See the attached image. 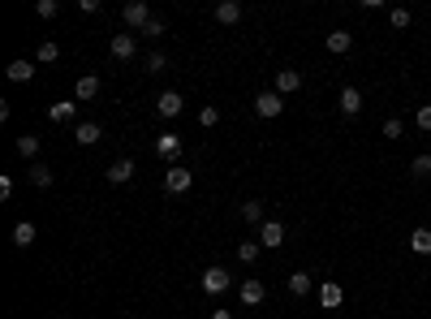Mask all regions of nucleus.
<instances>
[{
	"instance_id": "32",
	"label": "nucleus",
	"mask_w": 431,
	"mask_h": 319,
	"mask_svg": "<svg viewBox=\"0 0 431 319\" xmlns=\"http://www.w3.org/2000/svg\"><path fill=\"white\" fill-rule=\"evenodd\" d=\"M143 35H147V39H164V35H168V27H164V22H160V17H151Z\"/></svg>"
},
{
	"instance_id": "12",
	"label": "nucleus",
	"mask_w": 431,
	"mask_h": 319,
	"mask_svg": "<svg viewBox=\"0 0 431 319\" xmlns=\"http://www.w3.org/2000/svg\"><path fill=\"white\" fill-rule=\"evenodd\" d=\"M337 108H341L345 117H358V112H363V91H358V87H345L341 100H337Z\"/></svg>"
},
{
	"instance_id": "17",
	"label": "nucleus",
	"mask_w": 431,
	"mask_h": 319,
	"mask_svg": "<svg viewBox=\"0 0 431 319\" xmlns=\"http://www.w3.org/2000/svg\"><path fill=\"white\" fill-rule=\"evenodd\" d=\"M323 47H328V52H333V57H345L349 47H353V35H349V31H333V35L323 39Z\"/></svg>"
},
{
	"instance_id": "15",
	"label": "nucleus",
	"mask_w": 431,
	"mask_h": 319,
	"mask_svg": "<svg viewBox=\"0 0 431 319\" xmlns=\"http://www.w3.org/2000/svg\"><path fill=\"white\" fill-rule=\"evenodd\" d=\"M263 298H268V289H263V281H259V276L242 281V302H246V306H259Z\"/></svg>"
},
{
	"instance_id": "19",
	"label": "nucleus",
	"mask_w": 431,
	"mask_h": 319,
	"mask_svg": "<svg viewBox=\"0 0 431 319\" xmlns=\"http://www.w3.org/2000/svg\"><path fill=\"white\" fill-rule=\"evenodd\" d=\"M311 289H315V276H311V272H302V267H298V272L289 276V293H293V298H307Z\"/></svg>"
},
{
	"instance_id": "34",
	"label": "nucleus",
	"mask_w": 431,
	"mask_h": 319,
	"mask_svg": "<svg viewBox=\"0 0 431 319\" xmlns=\"http://www.w3.org/2000/svg\"><path fill=\"white\" fill-rule=\"evenodd\" d=\"M414 126H418V130H431V104H423V108L414 112Z\"/></svg>"
},
{
	"instance_id": "6",
	"label": "nucleus",
	"mask_w": 431,
	"mask_h": 319,
	"mask_svg": "<svg viewBox=\"0 0 431 319\" xmlns=\"http://www.w3.org/2000/svg\"><path fill=\"white\" fill-rule=\"evenodd\" d=\"M108 52L117 57V61H134L138 57V39L125 31V35H112V43H108Z\"/></svg>"
},
{
	"instance_id": "26",
	"label": "nucleus",
	"mask_w": 431,
	"mask_h": 319,
	"mask_svg": "<svg viewBox=\"0 0 431 319\" xmlns=\"http://www.w3.org/2000/svg\"><path fill=\"white\" fill-rule=\"evenodd\" d=\"M198 126H203V130H216V126H220V108L203 104V108H198Z\"/></svg>"
},
{
	"instance_id": "8",
	"label": "nucleus",
	"mask_w": 431,
	"mask_h": 319,
	"mask_svg": "<svg viewBox=\"0 0 431 319\" xmlns=\"http://www.w3.org/2000/svg\"><path fill=\"white\" fill-rule=\"evenodd\" d=\"M302 91V69H276V95Z\"/></svg>"
},
{
	"instance_id": "20",
	"label": "nucleus",
	"mask_w": 431,
	"mask_h": 319,
	"mask_svg": "<svg viewBox=\"0 0 431 319\" xmlns=\"http://www.w3.org/2000/svg\"><path fill=\"white\" fill-rule=\"evenodd\" d=\"M13 246H17V251L35 246V225H31V220H22V225H13Z\"/></svg>"
},
{
	"instance_id": "29",
	"label": "nucleus",
	"mask_w": 431,
	"mask_h": 319,
	"mask_svg": "<svg viewBox=\"0 0 431 319\" xmlns=\"http://www.w3.org/2000/svg\"><path fill=\"white\" fill-rule=\"evenodd\" d=\"M410 173H414V177H431V156H427V151L410 160Z\"/></svg>"
},
{
	"instance_id": "30",
	"label": "nucleus",
	"mask_w": 431,
	"mask_h": 319,
	"mask_svg": "<svg viewBox=\"0 0 431 319\" xmlns=\"http://www.w3.org/2000/svg\"><path fill=\"white\" fill-rule=\"evenodd\" d=\"M388 22H393L397 31H405V27L414 22V13H410V9H388Z\"/></svg>"
},
{
	"instance_id": "11",
	"label": "nucleus",
	"mask_w": 431,
	"mask_h": 319,
	"mask_svg": "<svg viewBox=\"0 0 431 319\" xmlns=\"http://www.w3.org/2000/svg\"><path fill=\"white\" fill-rule=\"evenodd\" d=\"M95 95H99V73H82L78 87H73V100L87 104V100H95Z\"/></svg>"
},
{
	"instance_id": "3",
	"label": "nucleus",
	"mask_w": 431,
	"mask_h": 319,
	"mask_svg": "<svg viewBox=\"0 0 431 319\" xmlns=\"http://www.w3.org/2000/svg\"><path fill=\"white\" fill-rule=\"evenodd\" d=\"M190 186H194V173H190L186 164H173L168 173H164V190H168V194H186Z\"/></svg>"
},
{
	"instance_id": "18",
	"label": "nucleus",
	"mask_w": 431,
	"mask_h": 319,
	"mask_svg": "<svg viewBox=\"0 0 431 319\" xmlns=\"http://www.w3.org/2000/svg\"><path fill=\"white\" fill-rule=\"evenodd\" d=\"M216 22L238 27V22H242V5H238V0H220V5H216Z\"/></svg>"
},
{
	"instance_id": "10",
	"label": "nucleus",
	"mask_w": 431,
	"mask_h": 319,
	"mask_svg": "<svg viewBox=\"0 0 431 319\" xmlns=\"http://www.w3.org/2000/svg\"><path fill=\"white\" fill-rule=\"evenodd\" d=\"M99 138H104V130H99L95 121H78V126H73V142L78 147H95Z\"/></svg>"
},
{
	"instance_id": "21",
	"label": "nucleus",
	"mask_w": 431,
	"mask_h": 319,
	"mask_svg": "<svg viewBox=\"0 0 431 319\" xmlns=\"http://www.w3.org/2000/svg\"><path fill=\"white\" fill-rule=\"evenodd\" d=\"M5 73H9V82H31V78H35V65H31V61H13Z\"/></svg>"
},
{
	"instance_id": "25",
	"label": "nucleus",
	"mask_w": 431,
	"mask_h": 319,
	"mask_svg": "<svg viewBox=\"0 0 431 319\" xmlns=\"http://www.w3.org/2000/svg\"><path fill=\"white\" fill-rule=\"evenodd\" d=\"M35 57H39L43 65H52V61H61V43H52V39H43V43H39V52H35Z\"/></svg>"
},
{
	"instance_id": "13",
	"label": "nucleus",
	"mask_w": 431,
	"mask_h": 319,
	"mask_svg": "<svg viewBox=\"0 0 431 319\" xmlns=\"http://www.w3.org/2000/svg\"><path fill=\"white\" fill-rule=\"evenodd\" d=\"M156 156L160 160H177L182 156V134H160L156 138Z\"/></svg>"
},
{
	"instance_id": "4",
	"label": "nucleus",
	"mask_w": 431,
	"mask_h": 319,
	"mask_svg": "<svg viewBox=\"0 0 431 319\" xmlns=\"http://www.w3.org/2000/svg\"><path fill=\"white\" fill-rule=\"evenodd\" d=\"M255 112H259L263 121L281 117V112H285V95H276V91H263V95H255Z\"/></svg>"
},
{
	"instance_id": "23",
	"label": "nucleus",
	"mask_w": 431,
	"mask_h": 319,
	"mask_svg": "<svg viewBox=\"0 0 431 319\" xmlns=\"http://www.w3.org/2000/svg\"><path fill=\"white\" fill-rule=\"evenodd\" d=\"M410 251L414 255H431V229H414L410 233Z\"/></svg>"
},
{
	"instance_id": "27",
	"label": "nucleus",
	"mask_w": 431,
	"mask_h": 319,
	"mask_svg": "<svg viewBox=\"0 0 431 319\" xmlns=\"http://www.w3.org/2000/svg\"><path fill=\"white\" fill-rule=\"evenodd\" d=\"M17 156L35 160V156H39V138H35V134H22V138H17Z\"/></svg>"
},
{
	"instance_id": "22",
	"label": "nucleus",
	"mask_w": 431,
	"mask_h": 319,
	"mask_svg": "<svg viewBox=\"0 0 431 319\" xmlns=\"http://www.w3.org/2000/svg\"><path fill=\"white\" fill-rule=\"evenodd\" d=\"M242 220H250V225H263V220H268L263 203H259V199H246V203H242Z\"/></svg>"
},
{
	"instance_id": "16",
	"label": "nucleus",
	"mask_w": 431,
	"mask_h": 319,
	"mask_svg": "<svg viewBox=\"0 0 431 319\" xmlns=\"http://www.w3.org/2000/svg\"><path fill=\"white\" fill-rule=\"evenodd\" d=\"M156 108H160V117H182V108H186V100L177 91H164L160 100H156Z\"/></svg>"
},
{
	"instance_id": "24",
	"label": "nucleus",
	"mask_w": 431,
	"mask_h": 319,
	"mask_svg": "<svg viewBox=\"0 0 431 319\" xmlns=\"http://www.w3.org/2000/svg\"><path fill=\"white\" fill-rule=\"evenodd\" d=\"M57 177H52V168H48V164H31V186H39V190H48V186H52Z\"/></svg>"
},
{
	"instance_id": "33",
	"label": "nucleus",
	"mask_w": 431,
	"mask_h": 319,
	"mask_svg": "<svg viewBox=\"0 0 431 319\" xmlns=\"http://www.w3.org/2000/svg\"><path fill=\"white\" fill-rule=\"evenodd\" d=\"M35 13H39V17H57V13H61V5H57V0H39Z\"/></svg>"
},
{
	"instance_id": "5",
	"label": "nucleus",
	"mask_w": 431,
	"mask_h": 319,
	"mask_svg": "<svg viewBox=\"0 0 431 319\" xmlns=\"http://www.w3.org/2000/svg\"><path fill=\"white\" fill-rule=\"evenodd\" d=\"M259 246H268V251H276V246H285V225H281V220H263V225H259Z\"/></svg>"
},
{
	"instance_id": "7",
	"label": "nucleus",
	"mask_w": 431,
	"mask_h": 319,
	"mask_svg": "<svg viewBox=\"0 0 431 319\" xmlns=\"http://www.w3.org/2000/svg\"><path fill=\"white\" fill-rule=\"evenodd\" d=\"M341 302H345V289H341L337 281H323V285H319V306H323V311H337Z\"/></svg>"
},
{
	"instance_id": "2",
	"label": "nucleus",
	"mask_w": 431,
	"mask_h": 319,
	"mask_svg": "<svg viewBox=\"0 0 431 319\" xmlns=\"http://www.w3.org/2000/svg\"><path fill=\"white\" fill-rule=\"evenodd\" d=\"M203 293H212V298H216V293H224V289H229L233 285V276H229V267H220V263H212L207 267V272H203Z\"/></svg>"
},
{
	"instance_id": "31",
	"label": "nucleus",
	"mask_w": 431,
	"mask_h": 319,
	"mask_svg": "<svg viewBox=\"0 0 431 319\" xmlns=\"http://www.w3.org/2000/svg\"><path fill=\"white\" fill-rule=\"evenodd\" d=\"M164 69H168V57H164V52H151V57H147V73H164Z\"/></svg>"
},
{
	"instance_id": "9",
	"label": "nucleus",
	"mask_w": 431,
	"mask_h": 319,
	"mask_svg": "<svg viewBox=\"0 0 431 319\" xmlns=\"http://www.w3.org/2000/svg\"><path fill=\"white\" fill-rule=\"evenodd\" d=\"M134 173H138V168H134V160H112L104 177H108L112 186H125V181H134Z\"/></svg>"
},
{
	"instance_id": "36",
	"label": "nucleus",
	"mask_w": 431,
	"mask_h": 319,
	"mask_svg": "<svg viewBox=\"0 0 431 319\" xmlns=\"http://www.w3.org/2000/svg\"><path fill=\"white\" fill-rule=\"evenodd\" d=\"M212 319H233V311H212Z\"/></svg>"
},
{
	"instance_id": "28",
	"label": "nucleus",
	"mask_w": 431,
	"mask_h": 319,
	"mask_svg": "<svg viewBox=\"0 0 431 319\" xmlns=\"http://www.w3.org/2000/svg\"><path fill=\"white\" fill-rule=\"evenodd\" d=\"M259 251H263L259 242H238V259H242V263H255V259H259Z\"/></svg>"
},
{
	"instance_id": "14",
	"label": "nucleus",
	"mask_w": 431,
	"mask_h": 319,
	"mask_svg": "<svg viewBox=\"0 0 431 319\" xmlns=\"http://www.w3.org/2000/svg\"><path fill=\"white\" fill-rule=\"evenodd\" d=\"M73 117H78V100H61V104L48 108V121H57V126H69Z\"/></svg>"
},
{
	"instance_id": "35",
	"label": "nucleus",
	"mask_w": 431,
	"mask_h": 319,
	"mask_svg": "<svg viewBox=\"0 0 431 319\" xmlns=\"http://www.w3.org/2000/svg\"><path fill=\"white\" fill-rule=\"evenodd\" d=\"M405 134V126H401V121L393 117V121H384V138H401Z\"/></svg>"
},
{
	"instance_id": "1",
	"label": "nucleus",
	"mask_w": 431,
	"mask_h": 319,
	"mask_svg": "<svg viewBox=\"0 0 431 319\" xmlns=\"http://www.w3.org/2000/svg\"><path fill=\"white\" fill-rule=\"evenodd\" d=\"M121 22H125V31H147V22H151V9H147V0H130V5L121 9Z\"/></svg>"
}]
</instances>
